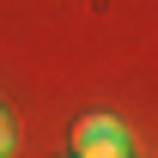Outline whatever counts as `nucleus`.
<instances>
[{"instance_id": "nucleus-1", "label": "nucleus", "mask_w": 158, "mask_h": 158, "mask_svg": "<svg viewBox=\"0 0 158 158\" xmlns=\"http://www.w3.org/2000/svg\"><path fill=\"white\" fill-rule=\"evenodd\" d=\"M73 158H128V134L116 116H79L73 128Z\"/></svg>"}, {"instance_id": "nucleus-2", "label": "nucleus", "mask_w": 158, "mask_h": 158, "mask_svg": "<svg viewBox=\"0 0 158 158\" xmlns=\"http://www.w3.org/2000/svg\"><path fill=\"white\" fill-rule=\"evenodd\" d=\"M12 152V122H6V110H0V158Z\"/></svg>"}, {"instance_id": "nucleus-3", "label": "nucleus", "mask_w": 158, "mask_h": 158, "mask_svg": "<svg viewBox=\"0 0 158 158\" xmlns=\"http://www.w3.org/2000/svg\"><path fill=\"white\" fill-rule=\"evenodd\" d=\"M67 158H73V152H67Z\"/></svg>"}]
</instances>
